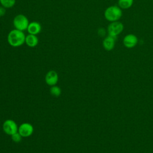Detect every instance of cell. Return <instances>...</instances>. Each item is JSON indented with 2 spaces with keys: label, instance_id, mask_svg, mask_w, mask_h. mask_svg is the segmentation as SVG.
Returning <instances> with one entry per match:
<instances>
[{
  "label": "cell",
  "instance_id": "7c38bea8",
  "mask_svg": "<svg viewBox=\"0 0 153 153\" xmlns=\"http://www.w3.org/2000/svg\"><path fill=\"white\" fill-rule=\"evenodd\" d=\"M133 3V0H118V5L123 9L129 8Z\"/></svg>",
  "mask_w": 153,
  "mask_h": 153
},
{
  "label": "cell",
  "instance_id": "2e32d148",
  "mask_svg": "<svg viewBox=\"0 0 153 153\" xmlns=\"http://www.w3.org/2000/svg\"><path fill=\"white\" fill-rule=\"evenodd\" d=\"M98 35L101 36V37H103L106 34V30L104 29V28H99V30H98Z\"/></svg>",
  "mask_w": 153,
  "mask_h": 153
},
{
  "label": "cell",
  "instance_id": "7a4b0ae2",
  "mask_svg": "<svg viewBox=\"0 0 153 153\" xmlns=\"http://www.w3.org/2000/svg\"><path fill=\"white\" fill-rule=\"evenodd\" d=\"M105 19L111 22L118 21L122 16V11L120 7L117 6H110L105 11Z\"/></svg>",
  "mask_w": 153,
  "mask_h": 153
},
{
  "label": "cell",
  "instance_id": "ba28073f",
  "mask_svg": "<svg viewBox=\"0 0 153 153\" xmlns=\"http://www.w3.org/2000/svg\"><path fill=\"white\" fill-rule=\"evenodd\" d=\"M137 38L133 34L127 35L123 39V44L125 47L128 48L134 47L137 43Z\"/></svg>",
  "mask_w": 153,
  "mask_h": 153
},
{
  "label": "cell",
  "instance_id": "3957f363",
  "mask_svg": "<svg viewBox=\"0 0 153 153\" xmlns=\"http://www.w3.org/2000/svg\"><path fill=\"white\" fill-rule=\"evenodd\" d=\"M29 22L24 14H19L16 16L13 19V25L15 29L24 32L27 30Z\"/></svg>",
  "mask_w": 153,
  "mask_h": 153
},
{
  "label": "cell",
  "instance_id": "e0dca14e",
  "mask_svg": "<svg viewBox=\"0 0 153 153\" xmlns=\"http://www.w3.org/2000/svg\"><path fill=\"white\" fill-rule=\"evenodd\" d=\"M6 13V8L2 6L0 7V17L4 16Z\"/></svg>",
  "mask_w": 153,
  "mask_h": 153
},
{
  "label": "cell",
  "instance_id": "52a82bcc",
  "mask_svg": "<svg viewBox=\"0 0 153 153\" xmlns=\"http://www.w3.org/2000/svg\"><path fill=\"white\" fill-rule=\"evenodd\" d=\"M58 74L55 71H50L45 75V80L46 83L51 86L55 85L58 81Z\"/></svg>",
  "mask_w": 153,
  "mask_h": 153
},
{
  "label": "cell",
  "instance_id": "9c48e42d",
  "mask_svg": "<svg viewBox=\"0 0 153 153\" xmlns=\"http://www.w3.org/2000/svg\"><path fill=\"white\" fill-rule=\"evenodd\" d=\"M27 31L29 34L37 35L41 31V25L38 22H29Z\"/></svg>",
  "mask_w": 153,
  "mask_h": 153
},
{
  "label": "cell",
  "instance_id": "30bf717a",
  "mask_svg": "<svg viewBox=\"0 0 153 153\" xmlns=\"http://www.w3.org/2000/svg\"><path fill=\"white\" fill-rule=\"evenodd\" d=\"M117 37L108 35L103 41V48L108 51L112 50L115 46V42Z\"/></svg>",
  "mask_w": 153,
  "mask_h": 153
},
{
  "label": "cell",
  "instance_id": "8fae6325",
  "mask_svg": "<svg viewBox=\"0 0 153 153\" xmlns=\"http://www.w3.org/2000/svg\"><path fill=\"white\" fill-rule=\"evenodd\" d=\"M39 40L36 35L28 34L26 36L25 44L29 47H35L38 44Z\"/></svg>",
  "mask_w": 153,
  "mask_h": 153
},
{
  "label": "cell",
  "instance_id": "5b68a950",
  "mask_svg": "<svg viewBox=\"0 0 153 153\" xmlns=\"http://www.w3.org/2000/svg\"><path fill=\"white\" fill-rule=\"evenodd\" d=\"M2 128L4 132L9 135H12L18 130L17 124L12 120H7L5 121L3 123Z\"/></svg>",
  "mask_w": 153,
  "mask_h": 153
},
{
  "label": "cell",
  "instance_id": "6da1fadb",
  "mask_svg": "<svg viewBox=\"0 0 153 153\" xmlns=\"http://www.w3.org/2000/svg\"><path fill=\"white\" fill-rule=\"evenodd\" d=\"M25 38L26 35L24 32L16 29L11 30L7 35V41L13 47L22 45L25 43Z\"/></svg>",
  "mask_w": 153,
  "mask_h": 153
},
{
  "label": "cell",
  "instance_id": "5bb4252c",
  "mask_svg": "<svg viewBox=\"0 0 153 153\" xmlns=\"http://www.w3.org/2000/svg\"><path fill=\"white\" fill-rule=\"evenodd\" d=\"M50 93L51 94H52L53 96H55V97H58L61 94V90L60 88L56 85H53L51 87V88H50Z\"/></svg>",
  "mask_w": 153,
  "mask_h": 153
},
{
  "label": "cell",
  "instance_id": "8992f818",
  "mask_svg": "<svg viewBox=\"0 0 153 153\" xmlns=\"http://www.w3.org/2000/svg\"><path fill=\"white\" fill-rule=\"evenodd\" d=\"M18 131L22 137H29L33 133V127L30 123H24L19 126Z\"/></svg>",
  "mask_w": 153,
  "mask_h": 153
},
{
  "label": "cell",
  "instance_id": "277c9868",
  "mask_svg": "<svg viewBox=\"0 0 153 153\" xmlns=\"http://www.w3.org/2000/svg\"><path fill=\"white\" fill-rule=\"evenodd\" d=\"M124 26L122 23L116 21L110 23L108 27V35L117 37L123 30Z\"/></svg>",
  "mask_w": 153,
  "mask_h": 153
},
{
  "label": "cell",
  "instance_id": "4fadbf2b",
  "mask_svg": "<svg viewBox=\"0 0 153 153\" xmlns=\"http://www.w3.org/2000/svg\"><path fill=\"white\" fill-rule=\"evenodd\" d=\"M16 1V0H0V4L5 8H10L14 6Z\"/></svg>",
  "mask_w": 153,
  "mask_h": 153
},
{
  "label": "cell",
  "instance_id": "9a60e30c",
  "mask_svg": "<svg viewBox=\"0 0 153 153\" xmlns=\"http://www.w3.org/2000/svg\"><path fill=\"white\" fill-rule=\"evenodd\" d=\"M22 137V136L20 135V134L19 133H17V132H16V133H14L11 135L12 140L14 142H17V143L20 142L21 141Z\"/></svg>",
  "mask_w": 153,
  "mask_h": 153
}]
</instances>
